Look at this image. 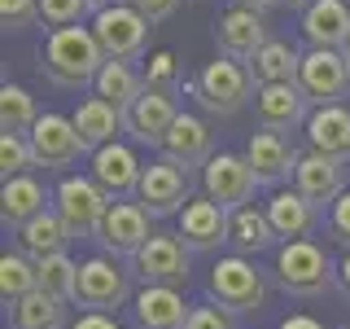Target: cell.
<instances>
[{
	"instance_id": "obj_1",
	"label": "cell",
	"mask_w": 350,
	"mask_h": 329,
	"mask_svg": "<svg viewBox=\"0 0 350 329\" xmlns=\"http://www.w3.org/2000/svg\"><path fill=\"white\" fill-rule=\"evenodd\" d=\"M40 66H44V80L66 88V93H79V88H92L101 66L109 62L105 49L96 44L92 27H62V31H49L44 40V53H40Z\"/></svg>"
},
{
	"instance_id": "obj_2",
	"label": "cell",
	"mask_w": 350,
	"mask_h": 329,
	"mask_svg": "<svg viewBox=\"0 0 350 329\" xmlns=\"http://www.w3.org/2000/svg\"><path fill=\"white\" fill-rule=\"evenodd\" d=\"M184 93H189L206 114L232 119V114H241V110L258 97V84H254V75H250L245 62H232V58L219 53L215 62H206L202 71H197V80L184 84Z\"/></svg>"
},
{
	"instance_id": "obj_3",
	"label": "cell",
	"mask_w": 350,
	"mask_h": 329,
	"mask_svg": "<svg viewBox=\"0 0 350 329\" xmlns=\"http://www.w3.org/2000/svg\"><path fill=\"white\" fill-rule=\"evenodd\" d=\"M271 277L284 294H293V299H320V294L333 290L337 281V268L333 259L324 255L320 241H284L276 250V263H271Z\"/></svg>"
},
{
	"instance_id": "obj_4",
	"label": "cell",
	"mask_w": 350,
	"mask_h": 329,
	"mask_svg": "<svg viewBox=\"0 0 350 329\" xmlns=\"http://www.w3.org/2000/svg\"><path fill=\"white\" fill-rule=\"evenodd\" d=\"M109 206H114L109 193L92 175H79V171H66L57 180V189H53V211L66 219V228H70L75 237H101V224H105Z\"/></svg>"
},
{
	"instance_id": "obj_5",
	"label": "cell",
	"mask_w": 350,
	"mask_h": 329,
	"mask_svg": "<svg viewBox=\"0 0 350 329\" xmlns=\"http://www.w3.org/2000/svg\"><path fill=\"white\" fill-rule=\"evenodd\" d=\"M206 290H211V303H219L224 312H232V316L258 312V307L267 303V281H262V272L245 255H224V259H219L211 268Z\"/></svg>"
},
{
	"instance_id": "obj_6",
	"label": "cell",
	"mask_w": 350,
	"mask_h": 329,
	"mask_svg": "<svg viewBox=\"0 0 350 329\" xmlns=\"http://www.w3.org/2000/svg\"><path fill=\"white\" fill-rule=\"evenodd\" d=\"M149 31H153V22L140 14V9H131V5H114V9H96V14H92V36L105 49L109 62L145 58Z\"/></svg>"
},
{
	"instance_id": "obj_7",
	"label": "cell",
	"mask_w": 350,
	"mask_h": 329,
	"mask_svg": "<svg viewBox=\"0 0 350 329\" xmlns=\"http://www.w3.org/2000/svg\"><path fill=\"white\" fill-rule=\"evenodd\" d=\"M298 84H302L306 101H311L315 110L342 106L350 97V62H346V53L342 49H306Z\"/></svg>"
},
{
	"instance_id": "obj_8",
	"label": "cell",
	"mask_w": 350,
	"mask_h": 329,
	"mask_svg": "<svg viewBox=\"0 0 350 329\" xmlns=\"http://www.w3.org/2000/svg\"><path fill=\"white\" fill-rule=\"evenodd\" d=\"M127 299H131V272L118 268L114 255H92V259L79 263V294H75V303L83 312H109L114 316Z\"/></svg>"
},
{
	"instance_id": "obj_9",
	"label": "cell",
	"mask_w": 350,
	"mask_h": 329,
	"mask_svg": "<svg viewBox=\"0 0 350 329\" xmlns=\"http://www.w3.org/2000/svg\"><path fill=\"white\" fill-rule=\"evenodd\" d=\"M131 277L140 285H171L184 290L189 285V246L180 241V233H153L131 259Z\"/></svg>"
},
{
	"instance_id": "obj_10",
	"label": "cell",
	"mask_w": 350,
	"mask_h": 329,
	"mask_svg": "<svg viewBox=\"0 0 350 329\" xmlns=\"http://www.w3.org/2000/svg\"><path fill=\"white\" fill-rule=\"evenodd\" d=\"M202 189L211 202H219L224 211H241V206L254 202V189H258V175L250 167L245 154H215L211 162L202 167Z\"/></svg>"
},
{
	"instance_id": "obj_11",
	"label": "cell",
	"mask_w": 350,
	"mask_h": 329,
	"mask_svg": "<svg viewBox=\"0 0 350 329\" xmlns=\"http://www.w3.org/2000/svg\"><path fill=\"white\" fill-rule=\"evenodd\" d=\"M136 202L145 206L153 219H167V215H180L189 206V171L175 167V162L158 158L149 162L145 175H140V189H136Z\"/></svg>"
},
{
	"instance_id": "obj_12",
	"label": "cell",
	"mask_w": 350,
	"mask_h": 329,
	"mask_svg": "<svg viewBox=\"0 0 350 329\" xmlns=\"http://www.w3.org/2000/svg\"><path fill=\"white\" fill-rule=\"evenodd\" d=\"M31 136V149H36V162L40 167H75V162L83 158V141H79V132H75V123L66 114H57V110H44L40 114V123L27 132Z\"/></svg>"
},
{
	"instance_id": "obj_13",
	"label": "cell",
	"mask_w": 350,
	"mask_h": 329,
	"mask_svg": "<svg viewBox=\"0 0 350 329\" xmlns=\"http://www.w3.org/2000/svg\"><path fill=\"white\" fill-rule=\"evenodd\" d=\"M228 224L232 211H224L211 197H189V206L180 211V241L189 246V255H215L219 246H228Z\"/></svg>"
},
{
	"instance_id": "obj_14",
	"label": "cell",
	"mask_w": 350,
	"mask_h": 329,
	"mask_svg": "<svg viewBox=\"0 0 350 329\" xmlns=\"http://www.w3.org/2000/svg\"><path fill=\"white\" fill-rule=\"evenodd\" d=\"M245 158H250V167H254V175H258V184L284 189V184L298 175V158H302V154L289 145L284 132L258 127L254 136H250V145H245Z\"/></svg>"
},
{
	"instance_id": "obj_15",
	"label": "cell",
	"mask_w": 350,
	"mask_h": 329,
	"mask_svg": "<svg viewBox=\"0 0 350 329\" xmlns=\"http://www.w3.org/2000/svg\"><path fill=\"white\" fill-rule=\"evenodd\" d=\"M175 119H180V106H175L171 93H153V88H145V93L136 97V106L123 114V132L136 145H153L162 149V141H167V132L175 127Z\"/></svg>"
},
{
	"instance_id": "obj_16",
	"label": "cell",
	"mask_w": 350,
	"mask_h": 329,
	"mask_svg": "<svg viewBox=\"0 0 350 329\" xmlns=\"http://www.w3.org/2000/svg\"><path fill=\"white\" fill-rule=\"evenodd\" d=\"M215 40H219V53H224V58L250 66V62L258 58V49H262L271 36H267V22H262V14L232 5L228 14H219V22H215Z\"/></svg>"
},
{
	"instance_id": "obj_17",
	"label": "cell",
	"mask_w": 350,
	"mask_h": 329,
	"mask_svg": "<svg viewBox=\"0 0 350 329\" xmlns=\"http://www.w3.org/2000/svg\"><path fill=\"white\" fill-rule=\"evenodd\" d=\"M162 158L175 162V167H184V171L206 167V162L215 158V132H211V123H206L202 114L180 110L175 127L167 132V141H162Z\"/></svg>"
},
{
	"instance_id": "obj_18",
	"label": "cell",
	"mask_w": 350,
	"mask_h": 329,
	"mask_svg": "<svg viewBox=\"0 0 350 329\" xmlns=\"http://www.w3.org/2000/svg\"><path fill=\"white\" fill-rule=\"evenodd\" d=\"M311 101H306L302 84H267L258 88L254 97V114L267 132H293V127H306L311 119Z\"/></svg>"
},
{
	"instance_id": "obj_19",
	"label": "cell",
	"mask_w": 350,
	"mask_h": 329,
	"mask_svg": "<svg viewBox=\"0 0 350 329\" xmlns=\"http://www.w3.org/2000/svg\"><path fill=\"white\" fill-rule=\"evenodd\" d=\"M149 211L140 202H114L109 206V215H105V224H101V246H105V255H127V259H136V250L145 246V241L153 237V228H149Z\"/></svg>"
},
{
	"instance_id": "obj_20",
	"label": "cell",
	"mask_w": 350,
	"mask_h": 329,
	"mask_svg": "<svg viewBox=\"0 0 350 329\" xmlns=\"http://www.w3.org/2000/svg\"><path fill=\"white\" fill-rule=\"evenodd\" d=\"M293 189L302 197H311L315 206H333L350 184H346V162L328 158V154H315V149H302L298 158V175H293Z\"/></svg>"
},
{
	"instance_id": "obj_21",
	"label": "cell",
	"mask_w": 350,
	"mask_h": 329,
	"mask_svg": "<svg viewBox=\"0 0 350 329\" xmlns=\"http://www.w3.org/2000/svg\"><path fill=\"white\" fill-rule=\"evenodd\" d=\"M140 175H145V162H140V154L131 145H123V141H114V145L92 154V180L101 184L109 197H118V202L140 189Z\"/></svg>"
},
{
	"instance_id": "obj_22",
	"label": "cell",
	"mask_w": 350,
	"mask_h": 329,
	"mask_svg": "<svg viewBox=\"0 0 350 329\" xmlns=\"http://www.w3.org/2000/svg\"><path fill=\"white\" fill-rule=\"evenodd\" d=\"M267 219H271V228H276V237H284V241H306L320 228V219H324V211L311 202V197H302L298 189H276L267 197Z\"/></svg>"
},
{
	"instance_id": "obj_23",
	"label": "cell",
	"mask_w": 350,
	"mask_h": 329,
	"mask_svg": "<svg viewBox=\"0 0 350 329\" xmlns=\"http://www.w3.org/2000/svg\"><path fill=\"white\" fill-rule=\"evenodd\" d=\"M131 312H136L140 329H184L193 307L184 303V290H171V285H140L136 299H131Z\"/></svg>"
},
{
	"instance_id": "obj_24",
	"label": "cell",
	"mask_w": 350,
	"mask_h": 329,
	"mask_svg": "<svg viewBox=\"0 0 350 329\" xmlns=\"http://www.w3.org/2000/svg\"><path fill=\"white\" fill-rule=\"evenodd\" d=\"M70 123L75 132H79V141H83V149L88 154H96V149H105V145H114L118 141V132H123V110L118 106H109L105 97H83L79 110L70 114Z\"/></svg>"
},
{
	"instance_id": "obj_25",
	"label": "cell",
	"mask_w": 350,
	"mask_h": 329,
	"mask_svg": "<svg viewBox=\"0 0 350 329\" xmlns=\"http://www.w3.org/2000/svg\"><path fill=\"white\" fill-rule=\"evenodd\" d=\"M302 36L311 49H346L350 0H315L311 9H302Z\"/></svg>"
},
{
	"instance_id": "obj_26",
	"label": "cell",
	"mask_w": 350,
	"mask_h": 329,
	"mask_svg": "<svg viewBox=\"0 0 350 329\" xmlns=\"http://www.w3.org/2000/svg\"><path fill=\"white\" fill-rule=\"evenodd\" d=\"M306 145L315 154L337 158V162H350V110L346 106L311 110V119H306Z\"/></svg>"
},
{
	"instance_id": "obj_27",
	"label": "cell",
	"mask_w": 350,
	"mask_h": 329,
	"mask_svg": "<svg viewBox=\"0 0 350 329\" xmlns=\"http://www.w3.org/2000/svg\"><path fill=\"white\" fill-rule=\"evenodd\" d=\"M44 211H49V193H44V184L31 171L5 180V189H0V219H5V228H22Z\"/></svg>"
},
{
	"instance_id": "obj_28",
	"label": "cell",
	"mask_w": 350,
	"mask_h": 329,
	"mask_svg": "<svg viewBox=\"0 0 350 329\" xmlns=\"http://www.w3.org/2000/svg\"><path fill=\"white\" fill-rule=\"evenodd\" d=\"M75 241V233L66 228V219L53 211H44V215H36L31 224H22L18 228V246H22V255L27 259H49V255H66V246Z\"/></svg>"
},
{
	"instance_id": "obj_29",
	"label": "cell",
	"mask_w": 350,
	"mask_h": 329,
	"mask_svg": "<svg viewBox=\"0 0 350 329\" xmlns=\"http://www.w3.org/2000/svg\"><path fill=\"white\" fill-rule=\"evenodd\" d=\"M228 246L237 250V255H262V250L276 246V228H271V219L262 206H241V211H232V224H228Z\"/></svg>"
},
{
	"instance_id": "obj_30",
	"label": "cell",
	"mask_w": 350,
	"mask_h": 329,
	"mask_svg": "<svg viewBox=\"0 0 350 329\" xmlns=\"http://www.w3.org/2000/svg\"><path fill=\"white\" fill-rule=\"evenodd\" d=\"M298 71H302V53L284 40H267L258 49V58L250 62V75H254L258 88L267 84H298Z\"/></svg>"
},
{
	"instance_id": "obj_31",
	"label": "cell",
	"mask_w": 350,
	"mask_h": 329,
	"mask_svg": "<svg viewBox=\"0 0 350 329\" xmlns=\"http://www.w3.org/2000/svg\"><path fill=\"white\" fill-rule=\"evenodd\" d=\"M92 93L105 97L109 106H118L127 114V110L136 106V97L145 93V75H140L131 62H105L101 75H96V84H92Z\"/></svg>"
},
{
	"instance_id": "obj_32",
	"label": "cell",
	"mask_w": 350,
	"mask_h": 329,
	"mask_svg": "<svg viewBox=\"0 0 350 329\" xmlns=\"http://www.w3.org/2000/svg\"><path fill=\"white\" fill-rule=\"evenodd\" d=\"M14 329H66V303L49 290H31L14 303Z\"/></svg>"
},
{
	"instance_id": "obj_33",
	"label": "cell",
	"mask_w": 350,
	"mask_h": 329,
	"mask_svg": "<svg viewBox=\"0 0 350 329\" xmlns=\"http://www.w3.org/2000/svg\"><path fill=\"white\" fill-rule=\"evenodd\" d=\"M31 290H40V268L36 259H27L22 250H14V255H0V299H5L9 307H14L18 299H27Z\"/></svg>"
},
{
	"instance_id": "obj_34",
	"label": "cell",
	"mask_w": 350,
	"mask_h": 329,
	"mask_svg": "<svg viewBox=\"0 0 350 329\" xmlns=\"http://www.w3.org/2000/svg\"><path fill=\"white\" fill-rule=\"evenodd\" d=\"M36 123H40L36 97H31L22 84H5V88H0V132H31Z\"/></svg>"
},
{
	"instance_id": "obj_35",
	"label": "cell",
	"mask_w": 350,
	"mask_h": 329,
	"mask_svg": "<svg viewBox=\"0 0 350 329\" xmlns=\"http://www.w3.org/2000/svg\"><path fill=\"white\" fill-rule=\"evenodd\" d=\"M36 268H40V290H49L62 303H75V294H79V263L70 255H49Z\"/></svg>"
},
{
	"instance_id": "obj_36",
	"label": "cell",
	"mask_w": 350,
	"mask_h": 329,
	"mask_svg": "<svg viewBox=\"0 0 350 329\" xmlns=\"http://www.w3.org/2000/svg\"><path fill=\"white\" fill-rule=\"evenodd\" d=\"M31 167H40V162H36V149H31L27 132H0V171H5V180L27 175Z\"/></svg>"
},
{
	"instance_id": "obj_37",
	"label": "cell",
	"mask_w": 350,
	"mask_h": 329,
	"mask_svg": "<svg viewBox=\"0 0 350 329\" xmlns=\"http://www.w3.org/2000/svg\"><path fill=\"white\" fill-rule=\"evenodd\" d=\"M145 88H153V93H180V62H175L171 49H153L149 62H145Z\"/></svg>"
},
{
	"instance_id": "obj_38",
	"label": "cell",
	"mask_w": 350,
	"mask_h": 329,
	"mask_svg": "<svg viewBox=\"0 0 350 329\" xmlns=\"http://www.w3.org/2000/svg\"><path fill=\"white\" fill-rule=\"evenodd\" d=\"M88 14H96L92 0H40V22H49L53 31H62V27H83Z\"/></svg>"
},
{
	"instance_id": "obj_39",
	"label": "cell",
	"mask_w": 350,
	"mask_h": 329,
	"mask_svg": "<svg viewBox=\"0 0 350 329\" xmlns=\"http://www.w3.org/2000/svg\"><path fill=\"white\" fill-rule=\"evenodd\" d=\"M0 22L5 31H27L40 22V0H0Z\"/></svg>"
},
{
	"instance_id": "obj_40",
	"label": "cell",
	"mask_w": 350,
	"mask_h": 329,
	"mask_svg": "<svg viewBox=\"0 0 350 329\" xmlns=\"http://www.w3.org/2000/svg\"><path fill=\"white\" fill-rule=\"evenodd\" d=\"M184 329H237V316L224 312L219 303H202V307L189 312V325Z\"/></svg>"
},
{
	"instance_id": "obj_41",
	"label": "cell",
	"mask_w": 350,
	"mask_h": 329,
	"mask_svg": "<svg viewBox=\"0 0 350 329\" xmlns=\"http://www.w3.org/2000/svg\"><path fill=\"white\" fill-rule=\"evenodd\" d=\"M324 228H328V237H333V241H342V246L350 250V189H346L342 197H337L333 206H328Z\"/></svg>"
},
{
	"instance_id": "obj_42",
	"label": "cell",
	"mask_w": 350,
	"mask_h": 329,
	"mask_svg": "<svg viewBox=\"0 0 350 329\" xmlns=\"http://www.w3.org/2000/svg\"><path fill=\"white\" fill-rule=\"evenodd\" d=\"M131 9H140V14H145L149 22H167L175 9H180V0H127Z\"/></svg>"
},
{
	"instance_id": "obj_43",
	"label": "cell",
	"mask_w": 350,
	"mask_h": 329,
	"mask_svg": "<svg viewBox=\"0 0 350 329\" xmlns=\"http://www.w3.org/2000/svg\"><path fill=\"white\" fill-rule=\"evenodd\" d=\"M70 329H123V325H118L109 312H83V316H79V321H75Z\"/></svg>"
},
{
	"instance_id": "obj_44",
	"label": "cell",
	"mask_w": 350,
	"mask_h": 329,
	"mask_svg": "<svg viewBox=\"0 0 350 329\" xmlns=\"http://www.w3.org/2000/svg\"><path fill=\"white\" fill-rule=\"evenodd\" d=\"M280 329H328L324 321H315V316H306V312H293V316H284Z\"/></svg>"
},
{
	"instance_id": "obj_45",
	"label": "cell",
	"mask_w": 350,
	"mask_h": 329,
	"mask_svg": "<svg viewBox=\"0 0 350 329\" xmlns=\"http://www.w3.org/2000/svg\"><path fill=\"white\" fill-rule=\"evenodd\" d=\"M232 5H241V9H254V14H267V9L284 5V0H232Z\"/></svg>"
},
{
	"instance_id": "obj_46",
	"label": "cell",
	"mask_w": 350,
	"mask_h": 329,
	"mask_svg": "<svg viewBox=\"0 0 350 329\" xmlns=\"http://www.w3.org/2000/svg\"><path fill=\"white\" fill-rule=\"evenodd\" d=\"M337 285H342V290L350 294V250L342 255V263H337Z\"/></svg>"
},
{
	"instance_id": "obj_47",
	"label": "cell",
	"mask_w": 350,
	"mask_h": 329,
	"mask_svg": "<svg viewBox=\"0 0 350 329\" xmlns=\"http://www.w3.org/2000/svg\"><path fill=\"white\" fill-rule=\"evenodd\" d=\"M114 5H127V0H92V9H114Z\"/></svg>"
},
{
	"instance_id": "obj_48",
	"label": "cell",
	"mask_w": 350,
	"mask_h": 329,
	"mask_svg": "<svg viewBox=\"0 0 350 329\" xmlns=\"http://www.w3.org/2000/svg\"><path fill=\"white\" fill-rule=\"evenodd\" d=\"M284 5H289V9H311L315 0H284Z\"/></svg>"
},
{
	"instance_id": "obj_49",
	"label": "cell",
	"mask_w": 350,
	"mask_h": 329,
	"mask_svg": "<svg viewBox=\"0 0 350 329\" xmlns=\"http://www.w3.org/2000/svg\"><path fill=\"white\" fill-rule=\"evenodd\" d=\"M342 53H346V62H350V40H346V49H342Z\"/></svg>"
},
{
	"instance_id": "obj_50",
	"label": "cell",
	"mask_w": 350,
	"mask_h": 329,
	"mask_svg": "<svg viewBox=\"0 0 350 329\" xmlns=\"http://www.w3.org/2000/svg\"><path fill=\"white\" fill-rule=\"evenodd\" d=\"M346 329H350V316H346Z\"/></svg>"
}]
</instances>
